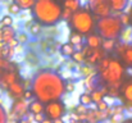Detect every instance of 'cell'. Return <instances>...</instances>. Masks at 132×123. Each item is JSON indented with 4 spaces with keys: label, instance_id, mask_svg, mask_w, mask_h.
<instances>
[{
    "label": "cell",
    "instance_id": "cell-1",
    "mask_svg": "<svg viewBox=\"0 0 132 123\" xmlns=\"http://www.w3.org/2000/svg\"><path fill=\"white\" fill-rule=\"evenodd\" d=\"M64 78L53 69H43L36 73L31 82V90L36 100L47 104L51 101H58L65 94Z\"/></svg>",
    "mask_w": 132,
    "mask_h": 123
},
{
    "label": "cell",
    "instance_id": "cell-2",
    "mask_svg": "<svg viewBox=\"0 0 132 123\" xmlns=\"http://www.w3.org/2000/svg\"><path fill=\"white\" fill-rule=\"evenodd\" d=\"M95 69L99 81L103 82L104 86H122L126 68L121 59L106 56L95 67Z\"/></svg>",
    "mask_w": 132,
    "mask_h": 123
},
{
    "label": "cell",
    "instance_id": "cell-3",
    "mask_svg": "<svg viewBox=\"0 0 132 123\" xmlns=\"http://www.w3.org/2000/svg\"><path fill=\"white\" fill-rule=\"evenodd\" d=\"M63 5L55 0H37L32 8L35 22L41 26H54L62 19Z\"/></svg>",
    "mask_w": 132,
    "mask_h": 123
},
{
    "label": "cell",
    "instance_id": "cell-4",
    "mask_svg": "<svg viewBox=\"0 0 132 123\" xmlns=\"http://www.w3.org/2000/svg\"><path fill=\"white\" fill-rule=\"evenodd\" d=\"M96 18L95 15L88 10V8L81 6L77 12L73 13L72 18L69 19V26L72 31L82 35V36H88L96 30Z\"/></svg>",
    "mask_w": 132,
    "mask_h": 123
},
{
    "label": "cell",
    "instance_id": "cell-5",
    "mask_svg": "<svg viewBox=\"0 0 132 123\" xmlns=\"http://www.w3.org/2000/svg\"><path fill=\"white\" fill-rule=\"evenodd\" d=\"M123 28L118 15H110L96 21V31L103 40H118Z\"/></svg>",
    "mask_w": 132,
    "mask_h": 123
},
{
    "label": "cell",
    "instance_id": "cell-6",
    "mask_svg": "<svg viewBox=\"0 0 132 123\" xmlns=\"http://www.w3.org/2000/svg\"><path fill=\"white\" fill-rule=\"evenodd\" d=\"M86 8H88V10L95 15L96 19L106 18V17L112 15V9H110L109 0H91Z\"/></svg>",
    "mask_w": 132,
    "mask_h": 123
},
{
    "label": "cell",
    "instance_id": "cell-7",
    "mask_svg": "<svg viewBox=\"0 0 132 123\" xmlns=\"http://www.w3.org/2000/svg\"><path fill=\"white\" fill-rule=\"evenodd\" d=\"M67 113V108L65 104L62 100L58 101H51L45 104V118L51 119V121H56V119H62Z\"/></svg>",
    "mask_w": 132,
    "mask_h": 123
},
{
    "label": "cell",
    "instance_id": "cell-8",
    "mask_svg": "<svg viewBox=\"0 0 132 123\" xmlns=\"http://www.w3.org/2000/svg\"><path fill=\"white\" fill-rule=\"evenodd\" d=\"M84 55H85V64L96 67L104 58H106V53L103 49H90L87 46L84 47Z\"/></svg>",
    "mask_w": 132,
    "mask_h": 123
},
{
    "label": "cell",
    "instance_id": "cell-9",
    "mask_svg": "<svg viewBox=\"0 0 132 123\" xmlns=\"http://www.w3.org/2000/svg\"><path fill=\"white\" fill-rule=\"evenodd\" d=\"M119 99L122 100L126 110L132 112V78H128L126 81L123 80L119 90Z\"/></svg>",
    "mask_w": 132,
    "mask_h": 123
},
{
    "label": "cell",
    "instance_id": "cell-10",
    "mask_svg": "<svg viewBox=\"0 0 132 123\" xmlns=\"http://www.w3.org/2000/svg\"><path fill=\"white\" fill-rule=\"evenodd\" d=\"M28 108H30V103L24 99H19L13 101L12 108H10V116L18 121L24 119V117L28 116Z\"/></svg>",
    "mask_w": 132,
    "mask_h": 123
},
{
    "label": "cell",
    "instance_id": "cell-11",
    "mask_svg": "<svg viewBox=\"0 0 132 123\" xmlns=\"http://www.w3.org/2000/svg\"><path fill=\"white\" fill-rule=\"evenodd\" d=\"M6 92H8L9 97L15 101V100L23 99V95L26 92V86H24V83H22V81H18V82H15V83H13L6 90Z\"/></svg>",
    "mask_w": 132,
    "mask_h": 123
},
{
    "label": "cell",
    "instance_id": "cell-12",
    "mask_svg": "<svg viewBox=\"0 0 132 123\" xmlns=\"http://www.w3.org/2000/svg\"><path fill=\"white\" fill-rule=\"evenodd\" d=\"M103 39L97 35V32H92L86 36V46L90 49H101Z\"/></svg>",
    "mask_w": 132,
    "mask_h": 123
},
{
    "label": "cell",
    "instance_id": "cell-13",
    "mask_svg": "<svg viewBox=\"0 0 132 123\" xmlns=\"http://www.w3.org/2000/svg\"><path fill=\"white\" fill-rule=\"evenodd\" d=\"M18 67L15 65V63H13V62H10L8 59H0V82H1L3 77L6 73H9L10 71H14Z\"/></svg>",
    "mask_w": 132,
    "mask_h": 123
},
{
    "label": "cell",
    "instance_id": "cell-14",
    "mask_svg": "<svg viewBox=\"0 0 132 123\" xmlns=\"http://www.w3.org/2000/svg\"><path fill=\"white\" fill-rule=\"evenodd\" d=\"M109 4H110L112 13H118V14H122L128 5L126 0H109Z\"/></svg>",
    "mask_w": 132,
    "mask_h": 123
},
{
    "label": "cell",
    "instance_id": "cell-15",
    "mask_svg": "<svg viewBox=\"0 0 132 123\" xmlns=\"http://www.w3.org/2000/svg\"><path fill=\"white\" fill-rule=\"evenodd\" d=\"M30 113L32 116H37V114H44L45 113V104L39 101V100H32L30 101V108H28Z\"/></svg>",
    "mask_w": 132,
    "mask_h": 123
},
{
    "label": "cell",
    "instance_id": "cell-16",
    "mask_svg": "<svg viewBox=\"0 0 132 123\" xmlns=\"http://www.w3.org/2000/svg\"><path fill=\"white\" fill-rule=\"evenodd\" d=\"M1 32H3V41L5 45H8L12 40H14L17 37V34L14 31L13 27H6V28H1Z\"/></svg>",
    "mask_w": 132,
    "mask_h": 123
},
{
    "label": "cell",
    "instance_id": "cell-17",
    "mask_svg": "<svg viewBox=\"0 0 132 123\" xmlns=\"http://www.w3.org/2000/svg\"><path fill=\"white\" fill-rule=\"evenodd\" d=\"M59 51L63 56H72L75 53H76V47L71 44V42H64L60 45L59 47Z\"/></svg>",
    "mask_w": 132,
    "mask_h": 123
},
{
    "label": "cell",
    "instance_id": "cell-18",
    "mask_svg": "<svg viewBox=\"0 0 132 123\" xmlns=\"http://www.w3.org/2000/svg\"><path fill=\"white\" fill-rule=\"evenodd\" d=\"M119 39H121L122 42H125V44L132 45V26H130V27H125V28H123V31H122Z\"/></svg>",
    "mask_w": 132,
    "mask_h": 123
},
{
    "label": "cell",
    "instance_id": "cell-19",
    "mask_svg": "<svg viewBox=\"0 0 132 123\" xmlns=\"http://www.w3.org/2000/svg\"><path fill=\"white\" fill-rule=\"evenodd\" d=\"M62 5H63L64 9H68V10H71L72 13L77 12V10L81 8V3H80L78 0H65Z\"/></svg>",
    "mask_w": 132,
    "mask_h": 123
},
{
    "label": "cell",
    "instance_id": "cell-20",
    "mask_svg": "<svg viewBox=\"0 0 132 123\" xmlns=\"http://www.w3.org/2000/svg\"><path fill=\"white\" fill-rule=\"evenodd\" d=\"M68 42H71L75 47H76V46H80V45H82V42H84V36L80 35V34H77V32H75V31H71Z\"/></svg>",
    "mask_w": 132,
    "mask_h": 123
},
{
    "label": "cell",
    "instance_id": "cell-21",
    "mask_svg": "<svg viewBox=\"0 0 132 123\" xmlns=\"http://www.w3.org/2000/svg\"><path fill=\"white\" fill-rule=\"evenodd\" d=\"M27 28H28V32H30L31 35H34V36L39 35V34L43 31V26L39 24L37 22H32V21H30V22L27 23Z\"/></svg>",
    "mask_w": 132,
    "mask_h": 123
},
{
    "label": "cell",
    "instance_id": "cell-22",
    "mask_svg": "<svg viewBox=\"0 0 132 123\" xmlns=\"http://www.w3.org/2000/svg\"><path fill=\"white\" fill-rule=\"evenodd\" d=\"M78 103L81 104V105H85V106H90L94 101H92V97H91V94L87 92V91H85V92H82L80 96H78Z\"/></svg>",
    "mask_w": 132,
    "mask_h": 123
},
{
    "label": "cell",
    "instance_id": "cell-23",
    "mask_svg": "<svg viewBox=\"0 0 132 123\" xmlns=\"http://www.w3.org/2000/svg\"><path fill=\"white\" fill-rule=\"evenodd\" d=\"M90 94H91L92 101H94L95 104H97V103H100V101H103V100L105 99V94L103 92L101 88H96V90H94V91L90 92Z\"/></svg>",
    "mask_w": 132,
    "mask_h": 123
},
{
    "label": "cell",
    "instance_id": "cell-24",
    "mask_svg": "<svg viewBox=\"0 0 132 123\" xmlns=\"http://www.w3.org/2000/svg\"><path fill=\"white\" fill-rule=\"evenodd\" d=\"M116 45H117V40H103L101 49L105 53H110V51H114Z\"/></svg>",
    "mask_w": 132,
    "mask_h": 123
},
{
    "label": "cell",
    "instance_id": "cell-25",
    "mask_svg": "<svg viewBox=\"0 0 132 123\" xmlns=\"http://www.w3.org/2000/svg\"><path fill=\"white\" fill-rule=\"evenodd\" d=\"M13 22H14L13 17H12V15H9V14H5V15H3V17H1V19H0V28L12 27V26H13Z\"/></svg>",
    "mask_w": 132,
    "mask_h": 123
},
{
    "label": "cell",
    "instance_id": "cell-26",
    "mask_svg": "<svg viewBox=\"0 0 132 123\" xmlns=\"http://www.w3.org/2000/svg\"><path fill=\"white\" fill-rule=\"evenodd\" d=\"M128 47H130V45H128V44H125V42H122V41H117V45H116L114 51H116V54L121 58Z\"/></svg>",
    "mask_w": 132,
    "mask_h": 123
},
{
    "label": "cell",
    "instance_id": "cell-27",
    "mask_svg": "<svg viewBox=\"0 0 132 123\" xmlns=\"http://www.w3.org/2000/svg\"><path fill=\"white\" fill-rule=\"evenodd\" d=\"M121 60H122V63H125L127 65H132V45H130V47L121 56Z\"/></svg>",
    "mask_w": 132,
    "mask_h": 123
},
{
    "label": "cell",
    "instance_id": "cell-28",
    "mask_svg": "<svg viewBox=\"0 0 132 123\" xmlns=\"http://www.w3.org/2000/svg\"><path fill=\"white\" fill-rule=\"evenodd\" d=\"M81 73H82V76H84L85 78H87V77H92V76H95L96 69H95V67H91V65H86V64H84V67L81 68Z\"/></svg>",
    "mask_w": 132,
    "mask_h": 123
},
{
    "label": "cell",
    "instance_id": "cell-29",
    "mask_svg": "<svg viewBox=\"0 0 132 123\" xmlns=\"http://www.w3.org/2000/svg\"><path fill=\"white\" fill-rule=\"evenodd\" d=\"M19 8L22 10H28V9H32L35 6V0H17Z\"/></svg>",
    "mask_w": 132,
    "mask_h": 123
},
{
    "label": "cell",
    "instance_id": "cell-30",
    "mask_svg": "<svg viewBox=\"0 0 132 123\" xmlns=\"http://www.w3.org/2000/svg\"><path fill=\"white\" fill-rule=\"evenodd\" d=\"M21 8H19V5H18V3L17 1H13V3H10L9 5H8V14L9 15H18L19 13H21Z\"/></svg>",
    "mask_w": 132,
    "mask_h": 123
},
{
    "label": "cell",
    "instance_id": "cell-31",
    "mask_svg": "<svg viewBox=\"0 0 132 123\" xmlns=\"http://www.w3.org/2000/svg\"><path fill=\"white\" fill-rule=\"evenodd\" d=\"M71 58H72V60H73L75 63H77V64H85V55H84V51H77V50H76V53H75Z\"/></svg>",
    "mask_w": 132,
    "mask_h": 123
},
{
    "label": "cell",
    "instance_id": "cell-32",
    "mask_svg": "<svg viewBox=\"0 0 132 123\" xmlns=\"http://www.w3.org/2000/svg\"><path fill=\"white\" fill-rule=\"evenodd\" d=\"M118 17H119V21H121V23H122L123 27H130V26H131V15H130V14H127V13L123 12V13L119 14Z\"/></svg>",
    "mask_w": 132,
    "mask_h": 123
},
{
    "label": "cell",
    "instance_id": "cell-33",
    "mask_svg": "<svg viewBox=\"0 0 132 123\" xmlns=\"http://www.w3.org/2000/svg\"><path fill=\"white\" fill-rule=\"evenodd\" d=\"M109 108H110V105H109V103H108L105 99H104L103 101H100V103L96 104V109H97L99 112H106Z\"/></svg>",
    "mask_w": 132,
    "mask_h": 123
},
{
    "label": "cell",
    "instance_id": "cell-34",
    "mask_svg": "<svg viewBox=\"0 0 132 123\" xmlns=\"http://www.w3.org/2000/svg\"><path fill=\"white\" fill-rule=\"evenodd\" d=\"M125 121H126L125 114H116V116H112L109 118V122L110 123H123Z\"/></svg>",
    "mask_w": 132,
    "mask_h": 123
},
{
    "label": "cell",
    "instance_id": "cell-35",
    "mask_svg": "<svg viewBox=\"0 0 132 123\" xmlns=\"http://www.w3.org/2000/svg\"><path fill=\"white\" fill-rule=\"evenodd\" d=\"M17 41L19 42V44H24V42H27L28 41V36H27V34H24V32H21V34H18L17 35Z\"/></svg>",
    "mask_w": 132,
    "mask_h": 123
},
{
    "label": "cell",
    "instance_id": "cell-36",
    "mask_svg": "<svg viewBox=\"0 0 132 123\" xmlns=\"http://www.w3.org/2000/svg\"><path fill=\"white\" fill-rule=\"evenodd\" d=\"M72 15H73V13H72L71 10H68V9H64V8H63V13H62V18H63L64 21H67V22H69V19L72 18Z\"/></svg>",
    "mask_w": 132,
    "mask_h": 123
},
{
    "label": "cell",
    "instance_id": "cell-37",
    "mask_svg": "<svg viewBox=\"0 0 132 123\" xmlns=\"http://www.w3.org/2000/svg\"><path fill=\"white\" fill-rule=\"evenodd\" d=\"M6 121H8V116L5 113V109L0 104V123H6Z\"/></svg>",
    "mask_w": 132,
    "mask_h": 123
},
{
    "label": "cell",
    "instance_id": "cell-38",
    "mask_svg": "<svg viewBox=\"0 0 132 123\" xmlns=\"http://www.w3.org/2000/svg\"><path fill=\"white\" fill-rule=\"evenodd\" d=\"M32 97H35V95H34L32 90H26V92H24V95H23V99H24V100H27V101L30 103V100H31Z\"/></svg>",
    "mask_w": 132,
    "mask_h": 123
},
{
    "label": "cell",
    "instance_id": "cell-39",
    "mask_svg": "<svg viewBox=\"0 0 132 123\" xmlns=\"http://www.w3.org/2000/svg\"><path fill=\"white\" fill-rule=\"evenodd\" d=\"M75 82H67L65 83V92H73L75 90Z\"/></svg>",
    "mask_w": 132,
    "mask_h": 123
},
{
    "label": "cell",
    "instance_id": "cell-40",
    "mask_svg": "<svg viewBox=\"0 0 132 123\" xmlns=\"http://www.w3.org/2000/svg\"><path fill=\"white\" fill-rule=\"evenodd\" d=\"M34 119L37 123H41L45 119V114H37V116H34Z\"/></svg>",
    "mask_w": 132,
    "mask_h": 123
},
{
    "label": "cell",
    "instance_id": "cell-41",
    "mask_svg": "<svg viewBox=\"0 0 132 123\" xmlns=\"http://www.w3.org/2000/svg\"><path fill=\"white\" fill-rule=\"evenodd\" d=\"M41 123H53V121H51V119H47V118H45V119Z\"/></svg>",
    "mask_w": 132,
    "mask_h": 123
},
{
    "label": "cell",
    "instance_id": "cell-42",
    "mask_svg": "<svg viewBox=\"0 0 132 123\" xmlns=\"http://www.w3.org/2000/svg\"><path fill=\"white\" fill-rule=\"evenodd\" d=\"M123 123H132V118H126V121Z\"/></svg>",
    "mask_w": 132,
    "mask_h": 123
},
{
    "label": "cell",
    "instance_id": "cell-43",
    "mask_svg": "<svg viewBox=\"0 0 132 123\" xmlns=\"http://www.w3.org/2000/svg\"><path fill=\"white\" fill-rule=\"evenodd\" d=\"M53 123H64L63 119H56V121H53Z\"/></svg>",
    "mask_w": 132,
    "mask_h": 123
},
{
    "label": "cell",
    "instance_id": "cell-44",
    "mask_svg": "<svg viewBox=\"0 0 132 123\" xmlns=\"http://www.w3.org/2000/svg\"><path fill=\"white\" fill-rule=\"evenodd\" d=\"M18 123H30V121H27V119H22V121H19Z\"/></svg>",
    "mask_w": 132,
    "mask_h": 123
},
{
    "label": "cell",
    "instance_id": "cell-45",
    "mask_svg": "<svg viewBox=\"0 0 132 123\" xmlns=\"http://www.w3.org/2000/svg\"><path fill=\"white\" fill-rule=\"evenodd\" d=\"M130 15H131V23H132V10H131V14Z\"/></svg>",
    "mask_w": 132,
    "mask_h": 123
},
{
    "label": "cell",
    "instance_id": "cell-46",
    "mask_svg": "<svg viewBox=\"0 0 132 123\" xmlns=\"http://www.w3.org/2000/svg\"><path fill=\"white\" fill-rule=\"evenodd\" d=\"M0 99H1V95H0Z\"/></svg>",
    "mask_w": 132,
    "mask_h": 123
}]
</instances>
